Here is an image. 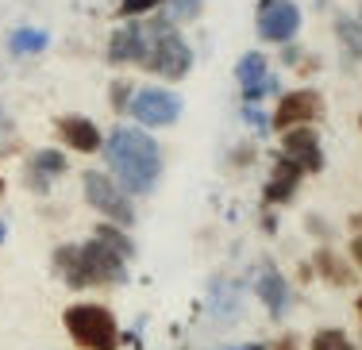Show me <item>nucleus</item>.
Wrapping results in <instances>:
<instances>
[{
	"instance_id": "ddd939ff",
	"label": "nucleus",
	"mask_w": 362,
	"mask_h": 350,
	"mask_svg": "<svg viewBox=\"0 0 362 350\" xmlns=\"http://www.w3.org/2000/svg\"><path fill=\"white\" fill-rule=\"evenodd\" d=\"M255 293H258V301L266 304V312H270V315H286V308H289V281L281 277L274 266H262V270H258Z\"/></svg>"
},
{
	"instance_id": "a211bd4d",
	"label": "nucleus",
	"mask_w": 362,
	"mask_h": 350,
	"mask_svg": "<svg viewBox=\"0 0 362 350\" xmlns=\"http://www.w3.org/2000/svg\"><path fill=\"white\" fill-rule=\"evenodd\" d=\"M308 350H355V343H351L347 331H339V327H320L308 339Z\"/></svg>"
},
{
	"instance_id": "bb28decb",
	"label": "nucleus",
	"mask_w": 362,
	"mask_h": 350,
	"mask_svg": "<svg viewBox=\"0 0 362 350\" xmlns=\"http://www.w3.org/2000/svg\"><path fill=\"white\" fill-rule=\"evenodd\" d=\"M0 196H4V181H0Z\"/></svg>"
},
{
	"instance_id": "6ab92c4d",
	"label": "nucleus",
	"mask_w": 362,
	"mask_h": 350,
	"mask_svg": "<svg viewBox=\"0 0 362 350\" xmlns=\"http://www.w3.org/2000/svg\"><path fill=\"white\" fill-rule=\"evenodd\" d=\"M335 35L343 39V47H347L351 54H358V58H362V20L339 16V20H335Z\"/></svg>"
},
{
	"instance_id": "a878e982",
	"label": "nucleus",
	"mask_w": 362,
	"mask_h": 350,
	"mask_svg": "<svg viewBox=\"0 0 362 350\" xmlns=\"http://www.w3.org/2000/svg\"><path fill=\"white\" fill-rule=\"evenodd\" d=\"M358 315H362V296H358Z\"/></svg>"
},
{
	"instance_id": "9b49d317",
	"label": "nucleus",
	"mask_w": 362,
	"mask_h": 350,
	"mask_svg": "<svg viewBox=\"0 0 362 350\" xmlns=\"http://www.w3.org/2000/svg\"><path fill=\"white\" fill-rule=\"evenodd\" d=\"M235 78H239V89H243V100H247V104H258L266 92L278 89V81L270 78V70H266V58L258 54V50H251V54L239 58Z\"/></svg>"
},
{
	"instance_id": "dca6fc26",
	"label": "nucleus",
	"mask_w": 362,
	"mask_h": 350,
	"mask_svg": "<svg viewBox=\"0 0 362 350\" xmlns=\"http://www.w3.org/2000/svg\"><path fill=\"white\" fill-rule=\"evenodd\" d=\"M93 235H97L100 243H108L112 251L119 254V258H127V262L135 258V243H132V235H127L124 227H116V224H97V227H93Z\"/></svg>"
},
{
	"instance_id": "0eeeda50",
	"label": "nucleus",
	"mask_w": 362,
	"mask_h": 350,
	"mask_svg": "<svg viewBox=\"0 0 362 350\" xmlns=\"http://www.w3.org/2000/svg\"><path fill=\"white\" fill-rule=\"evenodd\" d=\"M320 112H324V97H320V92H316V89H293V92H286V97L278 100L270 123L278 127V131H293V127H308Z\"/></svg>"
},
{
	"instance_id": "1a4fd4ad",
	"label": "nucleus",
	"mask_w": 362,
	"mask_h": 350,
	"mask_svg": "<svg viewBox=\"0 0 362 350\" xmlns=\"http://www.w3.org/2000/svg\"><path fill=\"white\" fill-rule=\"evenodd\" d=\"M281 158H289L293 166H300V174H320V169H324L320 135H316L313 127H293V131H281Z\"/></svg>"
},
{
	"instance_id": "9d476101",
	"label": "nucleus",
	"mask_w": 362,
	"mask_h": 350,
	"mask_svg": "<svg viewBox=\"0 0 362 350\" xmlns=\"http://www.w3.org/2000/svg\"><path fill=\"white\" fill-rule=\"evenodd\" d=\"M66 169H70V162H66L62 150H54V147L35 150V155L28 158V166H23V185L42 196V193H50V185H54Z\"/></svg>"
},
{
	"instance_id": "20e7f679",
	"label": "nucleus",
	"mask_w": 362,
	"mask_h": 350,
	"mask_svg": "<svg viewBox=\"0 0 362 350\" xmlns=\"http://www.w3.org/2000/svg\"><path fill=\"white\" fill-rule=\"evenodd\" d=\"M62 327L77 350H119V323L108 304L77 301L62 312Z\"/></svg>"
},
{
	"instance_id": "cd10ccee",
	"label": "nucleus",
	"mask_w": 362,
	"mask_h": 350,
	"mask_svg": "<svg viewBox=\"0 0 362 350\" xmlns=\"http://www.w3.org/2000/svg\"><path fill=\"white\" fill-rule=\"evenodd\" d=\"M0 123H4V116H0Z\"/></svg>"
},
{
	"instance_id": "4be33fe9",
	"label": "nucleus",
	"mask_w": 362,
	"mask_h": 350,
	"mask_svg": "<svg viewBox=\"0 0 362 350\" xmlns=\"http://www.w3.org/2000/svg\"><path fill=\"white\" fill-rule=\"evenodd\" d=\"M127 100H132L127 81H116V85H112V104H116V112H127Z\"/></svg>"
},
{
	"instance_id": "5701e85b",
	"label": "nucleus",
	"mask_w": 362,
	"mask_h": 350,
	"mask_svg": "<svg viewBox=\"0 0 362 350\" xmlns=\"http://www.w3.org/2000/svg\"><path fill=\"white\" fill-rule=\"evenodd\" d=\"M355 227L358 235L351 239V258H355V266H362V216H355Z\"/></svg>"
},
{
	"instance_id": "7ed1b4c3",
	"label": "nucleus",
	"mask_w": 362,
	"mask_h": 350,
	"mask_svg": "<svg viewBox=\"0 0 362 350\" xmlns=\"http://www.w3.org/2000/svg\"><path fill=\"white\" fill-rule=\"evenodd\" d=\"M50 266L70 289H108L127 281V258H119L97 235L85 243H62L50 254Z\"/></svg>"
},
{
	"instance_id": "423d86ee",
	"label": "nucleus",
	"mask_w": 362,
	"mask_h": 350,
	"mask_svg": "<svg viewBox=\"0 0 362 350\" xmlns=\"http://www.w3.org/2000/svg\"><path fill=\"white\" fill-rule=\"evenodd\" d=\"M127 112H132V119L143 131H151V127H170L181 119V97L170 89H158V85H146V89L132 92Z\"/></svg>"
},
{
	"instance_id": "6e6552de",
	"label": "nucleus",
	"mask_w": 362,
	"mask_h": 350,
	"mask_svg": "<svg viewBox=\"0 0 362 350\" xmlns=\"http://www.w3.org/2000/svg\"><path fill=\"white\" fill-rule=\"evenodd\" d=\"M300 31V8L293 0H262L258 4V35L266 42H289Z\"/></svg>"
},
{
	"instance_id": "412c9836",
	"label": "nucleus",
	"mask_w": 362,
	"mask_h": 350,
	"mask_svg": "<svg viewBox=\"0 0 362 350\" xmlns=\"http://www.w3.org/2000/svg\"><path fill=\"white\" fill-rule=\"evenodd\" d=\"M170 4H174L170 23H177V20H197V12H201V0H170Z\"/></svg>"
},
{
	"instance_id": "2eb2a0df",
	"label": "nucleus",
	"mask_w": 362,
	"mask_h": 350,
	"mask_svg": "<svg viewBox=\"0 0 362 350\" xmlns=\"http://www.w3.org/2000/svg\"><path fill=\"white\" fill-rule=\"evenodd\" d=\"M313 262H316V273H320L324 281H332V285H351V281H355L351 266H347V262H343L335 251H327V246H324V251H316Z\"/></svg>"
},
{
	"instance_id": "aec40b11",
	"label": "nucleus",
	"mask_w": 362,
	"mask_h": 350,
	"mask_svg": "<svg viewBox=\"0 0 362 350\" xmlns=\"http://www.w3.org/2000/svg\"><path fill=\"white\" fill-rule=\"evenodd\" d=\"M162 0H124V4H119V16H132V20H143L146 12H151V8H158Z\"/></svg>"
},
{
	"instance_id": "f03ea898",
	"label": "nucleus",
	"mask_w": 362,
	"mask_h": 350,
	"mask_svg": "<svg viewBox=\"0 0 362 350\" xmlns=\"http://www.w3.org/2000/svg\"><path fill=\"white\" fill-rule=\"evenodd\" d=\"M100 150L112 169V181L127 196L154 193V185L162 181V147L143 127H116Z\"/></svg>"
},
{
	"instance_id": "c85d7f7f",
	"label": "nucleus",
	"mask_w": 362,
	"mask_h": 350,
	"mask_svg": "<svg viewBox=\"0 0 362 350\" xmlns=\"http://www.w3.org/2000/svg\"><path fill=\"white\" fill-rule=\"evenodd\" d=\"M358 123H362V119H358Z\"/></svg>"
},
{
	"instance_id": "39448f33",
	"label": "nucleus",
	"mask_w": 362,
	"mask_h": 350,
	"mask_svg": "<svg viewBox=\"0 0 362 350\" xmlns=\"http://www.w3.org/2000/svg\"><path fill=\"white\" fill-rule=\"evenodd\" d=\"M81 193H85V200H89V208H97L108 224H116V227L135 224L132 196L119 189V185L112 181V174H105V169H89V174L81 177Z\"/></svg>"
},
{
	"instance_id": "f257e3e1",
	"label": "nucleus",
	"mask_w": 362,
	"mask_h": 350,
	"mask_svg": "<svg viewBox=\"0 0 362 350\" xmlns=\"http://www.w3.org/2000/svg\"><path fill=\"white\" fill-rule=\"evenodd\" d=\"M108 62L139 66V70H146V73L181 81L189 70H193V47L181 39L177 23L162 20V16H146V20H132V23H124V28L112 31Z\"/></svg>"
},
{
	"instance_id": "393cba45",
	"label": "nucleus",
	"mask_w": 362,
	"mask_h": 350,
	"mask_svg": "<svg viewBox=\"0 0 362 350\" xmlns=\"http://www.w3.org/2000/svg\"><path fill=\"white\" fill-rule=\"evenodd\" d=\"M4 239H8V227H4V219H0V243H4Z\"/></svg>"
},
{
	"instance_id": "b1692460",
	"label": "nucleus",
	"mask_w": 362,
	"mask_h": 350,
	"mask_svg": "<svg viewBox=\"0 0 362 350\" xmlns=\"http://www.w3.org/2000/svg\"><path fill=\"white\" fill-rule=\"evenodd\" d=\"M231 350H266V346H258V343H247V346H231Z\"/></svg>"
},
{
	"instance_id": "f8f14e48",
	"label": "nucleus",
	"mask_w": 362,
	"mask_h": 350,
	"mask_svg": "<svg viewBox=\"0 0 362 350\" xmlns=\"http://www.w3.org/2000/svg\"><path fill=\"white\" fill-rule=\"evenodd\" d=\"M54 131H58V139L66 143L70 150H81V155H97L100 147H105V135H100V127L93 123V119H85V116H62L54 123Z\"/></svg>"
},
{
	"instance_id": "4468645a",
	"label": "nucleus",
	"mask_w": 362,
	"mask_h": 350,
	"mask_svg": "<svg viewBox=\"0 0 362 350\" xmlns=\"http://www.w3.org/2000/svg\"><path fill=\"white\" fill-rule=\"evenodd\" d=\"M300 166H293L289 158H278L274 162V169H270V181H266V189H262V200L266 204H286L293 193H297V185H300Z\"/></svg>"
},
{
	"instance_id": "f3484780",
	"label": "nucleus",
	"mask_w": 362,
	"mask_h": 350,
	"mask_svg": "<svg viewBox=\"0 0 362 350\" xmlns=\"http://www.w3.org/2000/svg\"><path fill=\"white\" fill-rule=\"evenodd\" d=\"M50 42L47 31H35V28H20V31H12V39H8V50L12 54H39L42 47Z\"/></svg>"
}]
</instances>
